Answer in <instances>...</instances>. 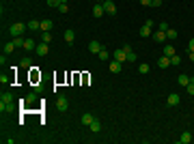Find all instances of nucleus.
<instances>
[{
	"mask_svg": "<svg viewBox=\"0 0 194 144\" xmlns=\"http://www.w3.org/2000/svg\"><path fill=\"white\" fill-rule=\"evenodd\" d=\"M26 28H28V24H22V22H15V24H11V28H9V35H11V37H22Z\"/></svg>",
	"mask_w": 194,
	"mask_h": 144,
	"instance_id": "1",
	"label": "nucleus"
},
{
	"mask_svg": "<svg viewBox=\"0 0 194 144\" xmlns=\"http://www.w3.org/2000/svg\"><path fill=\"white\" fill-rule=\"evenodd\" d=\"M67 108H69V101H67V97H65V95H58V99H56V110H58V112H67Z\"/></svg>",
	"mask_w": 194,
	"mask_h": 144,
	"instance_id": "2",
	"label": "nucleus"
},
{
	"mask_svg": "<svg viewBox=\"0 0 194 144\" xmlns=\"http://www.w3.org/2000/svg\"><path fill=\"white\" fill-rule=\"evenodd\" d=\"M101 4H104V11H106L108 15H116V4L112 0H101Z\"/></svg>",
	"mask_w": 194,
	"mask_h": 144,
	"instance_id": "3",
	"label": "nucleus"
},
{
	"mask_svg": "<svg viewBox=\"0 0 194 144\" xmlns=\"http://www.w3.org/2000/svg\"><path fill=\"white\" fill-rule=\"evenodd\" d=\"M115 60H119V62H125V60H127V50H125V47L115 50Z\"/></svg>",
	"mask_w": 194,
	"mask_h": 144,
	"instance_id": "4",
	"label": "nucleus"
},
{
	"mask_svg": "<svg viewBox=\"0 0 194 144\" xmlns=\"http://www.w3.org/2000/svg\"><path fill=\"white\" fill-rule=\"evenodd\" d=\"M104 13H106V11H104V4H101V0H97L95 4H93V15H95V17H101Z\"/></svg>",
	"mask_w": 194,
	"mask_h": 144,
	"instance_id": "5",
	"label": "nucleus"
},
{
	"mask_svg": "<svg viewBox=\"0 0 194 144\" xmlns=\"http://www.w3.org/2000/svg\"><path fill=\"white\" fill-rule=\"evenodd\" d=\"M179 101H181V99H179V95H177V92H171V95H168V99H166V106H171V108H173V106H177Z\"/></svg>",
	"mask_w": 194,
	"mask_h": 144,
	"instance_id": "6",
	"label": "nucleus"
},
{
	"mask_svg": "<svg viewBox=\"0 0 194 144\" xmlns=\"http://www.w3.org/2000/svg\"><path fill=\"white\" fill-rule=\"evenodd\" d=\"M151 37H153V41H157V43H164V41H166V32H164V30H155Z\"/></svg>",
	"mask_w": 194,
	"mask_h": 144,
	"instance_id": "7",
	"label": "nucleus"
},
{
	"mask_svg": "<svg viewBox=\"0 0 194 144\" xmlns=\"http://www.w3.org/2000/svg\"><path fill=\"white\" fill-rule=\"evenodd\" d=\"M99 50H101V43L99 41H91L89 43V52L91 54H99Z\"/></svg>",
	"mask_w": 194,
	"mask_h": 144,
	"instance_id": "8",
	"label": "nucleus"
},
{
	"mask_svg": "<svg viewBox=\"0 0 194 144\" xmlns=\"http://www.w3.org/2000/svg\"><path fill=\"white\" fill-rule=\"evenodd\" d=\"M52 26H54V22H52V19H41V30H43V32H50V30H52Z\"/></svg>",
	"mask_w": 194,
	"mask_h": 144,
	"instance_id": "9",
	"label": "nucleus"
},
{
	"mask_svg": "<svg viewBox=\"0 0 194 144\" xmlns=\"http://www.w3.org/2000/svg\"><path fill=\"white\" fill-rule=\"evenodd\" d=\"M24 50H26V52H35V50H37V43H35L33 39H26V41H24Z\"/></svg>",
	"mask_w": 194,
	"mask_h": 144,
	"instance_id": "10",
	"label": "nucleus"
},
{
	"mask_svg": "<svg viewBox=\"0 0 194 144\" xmlns=\"http://www.w3.org/2000/svg\"><path fill=\"white\" fill-rule=\"evenodd\" d=\"M48 52H50V50H48V43H43V41L39 43V45H37V50H35V54H39V56H45Z\"/></svg>",
	"mask_w": 194,
	"mask_h": 144,
	"instance_id": "11",
	"label": "nucleus"
},
{
	"mask_svg": "<svg viewBox=\"0 0 194 144\" xmlns=\"http://www.w3.org/2000/svg\"><path fill=\"white\" fill-rule=\"evenodd\" d=\"M168 65H171V58H168V56H160V58H157V67H162V69H166V67H168Z\"/></svg>",
	"mask_w": 194,
	"mask_h": 144,
	"instance_id": "12",
	"label": "nucleus"
},
{
	"mask_svg": "<svg viewBox=\"0 0 194 144\" xmlns=\"http://www.w3.org/2000/svg\"><path fill=\"white\" fill-rule=\"evenodd\" d=\"M179 142H181V144H190V142H192V133H190V131H183L181 138H179Z\"/></svg>",
	"mask_w": 194,
	"mask_h": 144,
	"instance_id": "13",
	"label": "nucleus"
},
{
	"mask_svg": "<svg viewBox=\"0 0 194 144\" xmlns=\"http://www.w3.org/2000/svg\"><path fill=\"white\" fill-rule=\"evenodd\" d=\"M151 35H153V28H149V26L142 24V26H140V37L145 39V37H151Z\"/></svg>",
	"mask_w": 194,
	"mask_h": 144,
	"instance_id": "14",
	"label": "nucleus"
},
{
	"mask_svg": "<svg viewBox=\"0 0 194 144\" xmlns=\"http://www.w3.org/2000/svg\"><path fill=\"white\" fill-rule=\"evenodd\" d=\"M188 82H190V75H186V73H181V75L177 77V84H179V86H188Z\"/></svg>",
	"mask_w": 194,
	"mask_h": 144,
	"instance_id": "15",
	"label": "nucleus"
},
{
	"mask_svg": "<svg viewBox=\"0 0 194 144\" xmlns=\"http://www.w3.org/2000/svg\"><path fill=\"white\" fill-rule=\"evenodd\" d=\"M15 110V106L13 103H4V101H0V112L4 114V112H13Z\"/></svg>",
	"mask_w": 194,
	"mask_h": 144,
	"instance_id": "16",
	"label": "nucleus"
},
{
	"mask_svg": "<svg viewBox=\"0 0 194 144\" xmlns=\"http://www.w3.org/2000/svg\"><path fill=\"white\" fill-rule=\"evenodd\" d=\"M121 67H123V62H119V60H112L108 69H110L112 73H119V71H121Z\"/></svg>",
	"mask_w": 194,
	"mask_h": 144,
	"instance_id": "17",
	"label": "nucleus"
},
{
	"mask_svg": "<svg viewBox=\"0 0 194 144\" xmlns=\"http://www.w3.org/2000/svg\"><path fill=\"white\" fill-rule=\"evenodd\" d=\"M108 56H110V52H108L106 47H101V50H99V54H97V58H99L101 62H106V60H108Z\"/></svg>",
	"mask_w": 194,
	"mask_h": 144,
	"instance_id": "18",
	"label": "nucleus"
},
{
	"mask_svg": "<svg viewBox=\"0 0 194 144\" xmlns=\"http://www.w3.org/2000/svg\"><path fill=\"white\" fill-rule=\"evenodd\" d=\"M93 121H95V118H93V116H91V114H82V118H80V123H82V125H91V123H93Z\"/></svg>",
	"mask_w": 194,
	"mask_h": 144,
	"instance_id": "19",
	"label": "nucleus"
},
{
	"mask_svg": "<svg viewBox=\"0 0 194 144\" xmlns=\"http://www.w3.org/2000/svg\"><path fill=\"white\" fill-rule=\"evenodd\" d=\"M162 54H164V56H168V58H171V56H175L177 52H175V47H173V45L168 43V45H164V52H162Z\"/></svg>",
	"mask_w": 194,
	"mask_h": 144,
	"instance_id": "20",
	"label": "nucleus"
},
{
	"mask_svg": "<svg viewBox=\"0 0 194 144\" xmlns=\"http://www.w3.org/2000/svg\"><path fill=\"white\" fill-rule=\"evenodd\" d=\"M65 41H67V43H74V41H76V32H74V30H65Z\"/></svg>",
	"mask_w": 194,
	"mask_h": 144,
	"instance_id": "21",
	"label": "nucleus"
},
{
	"mask_svg": "<svg viewBox=\"0 0 194 144\" xmlns=\"http://www.w3.org/2000/svg\"><path fill=\"white\" fill-rule=\"evenodd\" d=\"M149 71H151V67H149L147 62H142V65H138V73H140V75H147Z\"/></svg>",
	"mask_w": 194,
	"mask_h": 144,
	"instance_id": "22",
	"label": "nucleus"
},
{
	"mask_svg": "<svg viewBox=\"0 0 194 144\" xmlns=\"http://www.w3.org/2000/svg\"><path fill=\"white\" fill-rule=\"evenodd\" d=\"M19 67H22V69H33V60H30V58H22Z\"/></svg>",
	"mask_w": 194,
	"mask_h": 144,
	"instance_id": "23",
	"label": "nucleus"
},
{
	"mask_svg": "<svg viewBox=\"0 0 194 144\" xmlns=\"http://www.w3.org/2000/svg\"><path fill=\"white\" fill-rule=\"evenodd\" d=\"M0 101H4V103H13V92H2Z\"/></svg>",
	"mask_w": 194,
	"mask_h": 144,
	"instance_id": "24",
	"label": "nucleus"
},
{
	"mask_svg": "<svg viewBox=\"0 0 194 144\" xmlns=\"http://www.w3.org/2000/svg\"><path fill=\"white\" fill-rule=\"evenodd\" d=\"M39 28H41V22H37V19L28 22V30H39Z\"/></svg>",
	"mask_w": 194,
	"mask_h": 144,
	"instance_id": "25",
	"label": "nucleus"
},
{
	"mask_svg": "<svg viewBox=\"0 0 194 144\" xmlns=\"http://www.w3.org/2000/svg\"><path fill=\"white\" fill-rule=\"evenodd\" d=\"M89 127H91V131H93V133H99V131H101V123H99V121H93Z\"/></svg>",
	"mask_w": 194,
	"mask_h": 144,
	"instance_id": "26",
	"label": "nucleus"
},
{
	"mask_svg": "<svg viewBox=\"0 0 194 144\" xmlns=\"http://www.w3.org/2000/svg\"><path fill=\"white\" fill-rule=\"evenodd\" d=\"M13 50H15V43H13V41L4 43V54H13Z\"/></svg>",
	"mask_w": 194,
	"mask_h": 144,
	"instance_id": "27",
	"label": "nucleus"
},
{
	"mask_svg": "<svg viewBox=\"0 0 194 144\" xmlns=\"http://www.w3.org/2000/svg\"><path fill=\"white\" fill-rule=\"evenodd\" d=\"M0 82L7 86V84H11V82H13V75H7V73H2V75H0Z\"/></svg>",
	"mask_w": 194,
	"mask_h": 144,
	"instance_id": "28",
	"label": "nucleus"
},
{
	"mask_svg": "<svg viewBox=\"0 0 194 144\" xmlns=\"http://www.w3.org/2000/svg\"><path fill=\"white\" fill-rule=\"evenodd\" d=\"M166 39H168V41H175V39H177V30H175V28H168V30H166Z\"/></svg>",
	"mask_w": 194,
	"mask_h": 144,
	"instance_id": "29",
	"label": "nucleus"
},
{
	"mask_svg": "<svg viewBox=\"0 0 194 144\" xmlns=\"http://www.w3.org/2000/svg\"><path fill=\"white\" fill-rule=\"evenodd\" d=\"M125 50H127V62H136V54L127 47V45H125Z\"/></svg>",
	"mask_w": 194,
	"mask_h": 144,
	"instance_id": "30",
	"label": "nucleus"
},
{
	"mask_svg": "<svg viewBox=\"0 0 194 144\" xmlns=\"http://www.w3.org/2000/svg\"><path fill=\"white\" fill-rule=\"evenodd\" d=\"M45 2H48V7H52V9H58L63 0H45Z\"/></svg>",
	"mask_w": 194,
	"mask_h": 144,
	"instance_id": "31",
	"label": "nucleus"
},
{
	"mask_svg": "<svg viewBox=\"0 0 194 144\" xmlns=\"http://www.w3.org/2000/svg\"><path fill=\"white\" fill-rule=\"evenodd\" d=\"M186 88H188V95H192V97H194V77H190V82H188Z\"/></svg>",
	"mask_w": 194,
	"mask_h": 144,
	"instance_id": "32",
	"label": "nucleus"
},
{
	"mask_svg": "<svg viewBox=\"0 0 194 144\" xmlns=\"http://www.w3.org/2000/svg\"><path fill=\"white\" fill-rule=\"evenodd\" d=\"M24 41H26V39H22V37H13V43H15V47H24Z\"/></svg>",
	"mask_w": 194,
	"mask_h": 144,
	"instance_id": "33",
	"label": "nucleus"
},
{
	"mask_svg": "<svg viewBox=\"0 0 194 144\" xmlns=\"http://www.w3.org/2000/svg\"><path fill=\"white\" fill-rule=\"evenodd\" d=\"M35 101H37V90H35V92H30V95L26 97V103H35Z\"/></svg>",
	"mask_w": 194,
	"mask_h": 144,
	"instance_id": "34",
	"label": "nucleus"
},
{
	"mask_svg": "<svg viewBox=\"0 0 194 144\" xmlns=\"http://www.w3.org/2000/svg\"><path fill=\"white\" fill-rule=\"evenodd\" d=\"M58 11H60V13H67V11H69V4L63 0V2H60V7H58Z\"/></svg>",
	"mask_w": 194,
	"mask_h": 144,
	"instance_id": "35",
	"label": "nucleus"
},
{
	"mask_svg": "<svg viewBox=\"0 0 194 144\" xmlns=\"http://www.w3.org/2000/svg\"><path fill=\"white\" fill-rule=\"evenodd\" d=\"M41 41H43V43H50V41H52V35H50V32H43V35H41Z\"/></svg>",
	"mask_w": 194,
	"mask_h": 144,
	"instance_id": "36",
	"label": "nucleus"
},
{
	"mask_svg": "<svg viewBox=\"0 0 194 144\" xmlns=\"http://www.w3.org/2000/svg\"><path fill=\"white\" fill-rule=\"evenodd\" d=\"M179 62H181V56H179V54L171 56V65H179Z\"/></svg>",
	"mask_w": 194,
	"mask_h": 144,
	"instance_id": "37",
	"label": "nucleus"
},
{
	"mask_svg": "<svg viewBox=\"0 0 194 144\" xmlns=\"http://www.w3.org/2000/svg\"><path fill=\"white\" fill-rule=\"evenodd\" d=\"M168 28H171V26H168V22H160V26H157V30H164V32H166Z\"/></svg>",
	"mask_w": 194,
	"mask_h": 144,
	"instance_id": "38",
	"label": "nucleus"
},
{
	"mask_svg": "<svg viewBox=\"0 0 194 144\" xmlns=\"http://www.w3.org/2000/svg\"><path fill=\"white\" fill-rule=\"evenodd\" d=\"M162 4H164V0H153V2H151V7H155V9H160Z\"/></svg>",
	"mask_w": 194,
	"mask_h": 144,
	"instance_id": "39",
	"label": "nucleus"
},
{
	"mask_svg": "<svg viewBox=\"0 0 194 144\" xmlns=\"http://www.w3.org/2000/svg\"><path fill=\"white\" fill-rule=\"evenodd\" d=\"M145 26H149V28H153V26H155V22H153L151 17H147V19H145Z\"/></svg>",
	"mask_w": 194,
	"mask_h": 144,
	"instance_id": "40",
	"label": "nucleus"
},
{
	"mask_svg": "<svg viewBox=\"0 0 194 144\" xmlns=\"http://www.w3.org/2000/svg\"><path fill=\"white\" fill-rule=\"evenodd\" d=\"M151 2H153V0H140V4H142V7H151Z\"/></svg>",
	"mask_w": 194,
	"mask_h": 144,
	"instance_id": "41",
	"label": "nucleus"
},
{
	"mask_svg": "<svg viewBox=\"0 0 194 144\" xmlns=\"http://www.w3.org/2000/svg\"><path fill=\"white\" fill-rule=\"evenodd\" d=\"M188 50H190V52H194V39H190V43H188Z\"/></svg>",
	"mask_w": 194,
	"mask_h": 144,
	"instance_id": "42",
	"label": "nucleus"
},
{
	"mask_svg": "<svg viewBox=\"0 0 194 144\" xmlns=\"http://www.w3.org/2000/svg\"><path fill=\"white\" fill-rule=\"evenodd\" d=\"M188 56H190V60H192V62H194V52H190V54H188Z\"/></svg>",
	"mask_w": 194,
	"mask_h": 144,
	"instance_id": "43",
	"label": "nucleus"
}]
</instances>
